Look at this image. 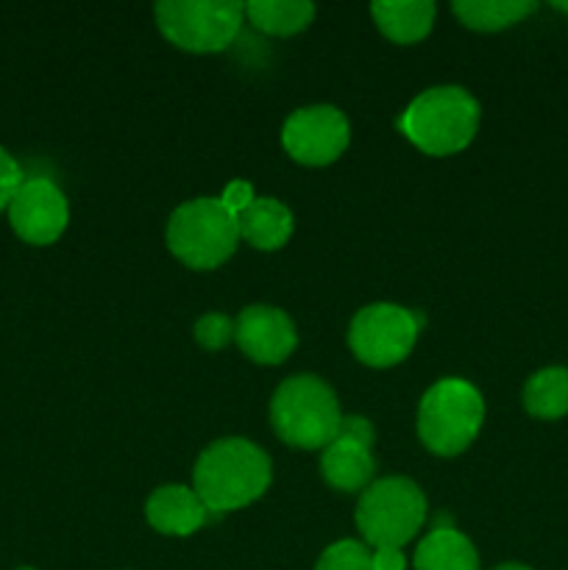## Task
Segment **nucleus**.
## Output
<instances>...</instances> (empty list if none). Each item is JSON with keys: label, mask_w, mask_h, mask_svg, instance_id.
I'll use <instances>...</instances> for the list:
<instances>
[{"label": "nucleus", "mask_w": 568, "mask_h": 570, "mask_svg": "<svg viewBox=\"0 0 568 570\" xmlns=\"http://www.w3.org/2000/svg\"><path fill=\"white\" fill-rule=\"evenodd\" d=\"M271 484V456L243 438L212 443L198 456L193 490L209 512L243 510L259 499Z\"/></svg>", "instance_id": "1"}, {"label": "nucleus", "mask_w": 568, "mask_h": 570, "mask_svg": "<svg viewBox=\"0 0 568 570\" xmlns=\"http://www.w3.org/2000/svg\"><path fill=\"white\" fill-rule=\"evenodd\" d=\"M401 134L429 156L466 148L479 128V104L462 87H432L418 95L399 120Z\"/></svg>", "instance_id": "2"}, {"label": "nucleus", "mask_w": 568, "mask_h": 570, "mask_svg": "<svg viewBox=\"0 0 568 570\" xmlns=\"http://www.w3.org/2000/svg\"><path fill=\"white\" fill-rule=\"evenodd\" d=\"M337 438L354 440V443H362V445H368V449H371V445H373V426L365 421V417L349 415V417H343V421H340Z\"/></svg>", "instance_id": "23"}, {"label": "nucleus", "mask_w": 568, "mask_h": 570, "mask_svg": "<svg viewBox=\"0 0 568 570\" xmlns=\"http://www.w3.org/2000/svg\"><path fill=\"white\" fill-rule=\"evenodd\" d=\"M454 14L477 31H499L532 14V0H457Z\"/></svg>", "instance_id": "19"}, {"label": "nucleus", "mask_w": 568, "mask_h": 570, "mask_svg": "<svg viewBox=\"0 0 568 570\" xmlns=\"http://www.w3.org/2000/svg\"><path fill=\"white\" fill-rule=\"evenodd\" d=\"M351 128L337 106H304L284 120L282 145L301 165H329L349 148Z\"/></svg>", "instance_id": "9"}, {"label": "nucleus", "mask_w": 568, "mask_h": 570, "mask_svg": "<svg viewBox=\"0 0 568 570\" xmlns=\"http://www.w3.org/2000/svg\"><path fill=\"white\" fill-rule=\"evenodd\" d=\"M237 243V217L221 204V198L187 200L167 220V248L195 271L223 265Z\"/></svg>", "instance_id": "5"}, {"label": "nucleus", "mask_w": 568, "mask_h": 570, "mask_svg": "<svg viewBox=\"0 0 568 570\" xmlns=\"http://www.w3.org/2000/svg\"><path fill=\"white\" fill-rule=\"evenodd\" d=\"M421 321L395 304H371L354 315L349 345L356 360L371 367H390L407 360L418 340Z\"/></svg>", "instance_id": "8"}, {"label": "nucleus", "mask_w": 568, "mask_h": 570, "mask_svg": "<svg viewBox=\"0 0 568 570\" xmlns=\"http://www.w3.org/2000/svg\"><path fill=\"white\" fill-rule=\"evenodd\" d=\"M9 220L17 237L31 245H50L70 220L67 198L50 178H26L9 204Z\"/></svg>", "instance_id": "10"}, {"label": "nucleus", "mask_w": 568, "mask_h": 570, "mask_svg": "<svg viewBox=\"0 0 568 570\" xmlns=\"http://www.w3.org/2000/svg\"><path fill=\"white\" fill-rule=\"evenodd\" d=\"M145 518H148V523L156 532L173 534V538H187V534H195L209 521V510H206V504L198 499L193 488L165 484V488H159L148 499Z\"/></svg>", "instance_id": "12"}, {"label": "nucleus", "mask_w": 568, "mask_h": 570, "mask_svg": "<svg viewBox=\"0 0 568 570\" xmlns=\"http://www.w3.org/2000/svg\"><path fill=\"white\" fill-rule=\"evenodd\" d=\"M195 340L209 351L223 348L228 340H234V321H228L226 315H217V312H209V315L195 323Z\"/></svg>", "instance_id": "21"}, {"label": "nucleus", "mask_w": 568, "mask_h": 570, "mask_svg": "<svg viewBox=\"0 0 568 570\" xmlns=\"http://www.w3.org/2000/svg\"><path fill=\"white\" fill-rule=\"evenodd\" d=\"M315 570H373V554L360 540H337L323 551Z\"/></svg>", "instance_id": "20"}, {"label": "nucleus", "mask_w": 568, "mask_h": 570, "mask_svg": "<svg viewBox=\"0 0 568 570\" xmlns=\"http://www.w3.org/2000/svg\"><path fill=\"white\" fill-rule=\"evenodd\" d=\"M484 421V401L462 379H440L418 406V434L432 454H462L477 440Z\"/></svg>", "instance_id": "4"}, {"label": "nucleus", "mask_w": 568, "mask_h": 570, "mask_svg": "<svg viewBox=\"0 0 568 570\" xmlns=\"http://www.w3.org/2000/svg\"><path fill=\"white\" fill-rule=\"evenodd\" d=\"M234 340L239 343L245 356L262 365H276L284 362L295 351L298 334L293 321L276 306L254 304L245 306L234 321Z\"/></svg>", "instance_id": "11"}, {"label": "nucleus", "mask_w": 568, "mask_h": 570, "mask_svg": "<svg viewBox=\"0 0 568 570\" xmlns=\"http://www.w3.org/2000/svg\"><path fill=\"white\" fill-rule=\"evenodd\" d=\"M22 181H26L22 178V167L17 165V159L9 150L0 148V212L9 209L11 198H14Z\"/></svg>", "instance_id": "22"}, {"label": "nucleus", "mask_w": 568, "mask_h": 570, "mask_svg": "<svg viewBox=\"0 0 568 570\" xmlns=\"http://www.w3.org/2000/svg\"><path fill=\"white\" fill-rule=\"evenodd\" d=\"M373 471H376V462H373V454L368 445L345 438H334L323 449L321 473L334 490H343V493L365 490L371 484Z\"/></svg>", "instance_id": "13"}, {"label": "nucleus", "mask_w": 568, "mask_h": 570, "mask_svg": "<svg viewBox=\"0 0 568 570\" xmlns=\"http://www.w3.org/2000/svg\"><path fill=\"white\" fill-rule=\"evenodd\" d=\"M251 200H254V189H251V184H245V181H232L221 195V204L226 206L234 217H237L239 212L251 204Z\"/></svg>", "instance_id": "24"}, {"label": "nucleus", "mask_w": 568, "mask_h": 570, "mask_svg": "<svg viewBox=\"0 0 568 570\" xmlns=\"http://www.w3.org/2000/svg\"><path fill=\"white\" fill-rule=\"evenodd\" d=\"M340 421L343 415L334 390L310 373L284 379L273 393L271 423L293 449H326L337 438Z\"/></svg>", "instance_id": "3"}, {"label": "nucleus", "mask_w": 568, "mask_h": 570, "mask_svg": "<svg viewBox=\"0 0 568 570\" xmlns=\"http://www.w3.org/2000/svg\"><path fill=\"white\" fill-rule=\"evenodd\" d=\"M20 570H31V568H20Z\"/></svg>", "instance_id": "28"}, {"label": "nucleus", "mask_w": 568, "mask_h": 570, "mask_svg": "<svg viewBox=\"0 0 568 570\" xmlns=\"http://www.w3.org/2000/svg\"><path fill=\"white\" fill-rule=\"evenodd\" d=\"M245 14L259 31L273 37H290L304 31L315 17V6L306 0H251L245 3Z\"/></svg>", "instance_id": "17"}, {"label": "nucleus", "mask_w": 568, "mask_h": 570, "mask_svg": "<svg viewBox=\"0 0 568 570\" xmlns=\"http://www.w3.org/2000/svg\"><path fill=\"white\" fill-rule=\"evenodd\" d=\"M237 232L259 250H276L293 234V212L276 198H254L237 215Z\"/></svg>", "instance_id": "14"}, {"label": "nucleus", "mask_w": 568, "mask_h": 570, "mask_svg": "<svg viewBox=\"0 0 568 570\" xmlns=\"http://www.w3.org/2000/svg\"><path fill=\"white\" fill-rule=\"evenodd\" d=\"M245 6L237 0H161L156 26L173 45L195 53L226 50L237 39Z\"/></svg>", "instance_id": "7"}, {"label": "nucleus", "mask_w": 568, "mask_h": 570, "mask_svg": "<svg viewBox=\"0 0 568 570\" xmlns=\"http://www.w3.org/2000/svg\"><path fill=\"white\" fill-rule=\"evenodd\" d=\"M415 570H479V557L466 534L438 527L418 543Z\"/></svg>", "instance_id": "16"}, {"label": "nucleus", "mask_w": 568, "mask_h": 570, "mask_svg": "<svg viewBox=\"0 0 568 570\" xmlns=\"http://www.w3.org/2000/svg\"><path fill=\"white\" fill-rule=\"evenodd\" d=\"M523 410L540 421H557L568 412V371L543 367L523 387Z\"/></svg>", "instance_id": "18"}, {"label": "nucleus", "mask_w": 568, "mask_h": 570, "mask_svg": "<svg viewBox=\"0 0 568 570\" xmlns=\"http://www.w3.org/2000/svg\"><path fill=\"white\" fill-rule=\"evenodd\" d=\"M379 31L393 42H418L432 31V0H379L371 6Z\"/></svg>", "instance_id": "15"}, {"label": "nucleus", "mask_w": 568, "mask_h": 570, "mask_svg": "<svg viewBox=\"0 0 568 570\" xmlns=\"http://www.w3.org/2000/svg\"><path fill=\"white\" fill-rule=\"evenodd\" d=\"M555 9H560V11H568V3H555Z\"/></svg>", "instance_id": "27"}, {"label": "nucleus", "mask_w": 568, "mask_h": 570, "mask_svg": "<svg viewBox=\"0 0 568 570\" xmlns=\"http://www.w3.org/2000/svg\"><path fill=\"white\" fill-rule=\"evenodd\" d=\"M354 521L373 549H401L427 521V499L412 479H379L362 490Z\"/></svg>", "instance_id": "6"}, {"label": "nucleus", "mask_w": 568, "mask_h": 570, "mask_svg": "<svg viewBox=\"0 0 568 570\" xmlns=\"http://www.w3.org/2000/svg\"><path fill=\"white\" fill-rule=\"evenodd\" d=\"M404 554L401 549H373V570H404Z\"/></svg>", "instance_id": "25"}, {"label": "nucleus", "mask_w": 568, "mask_h": 570, "mask_svg": "<svg viewBox=\"0 0 568 570\" xmlns=\"http://www.w3.org/2000/svg\"><path fill=\"white\" fill-rule=\"evenodd\" d=\"M496 570H529L527 566H516V562H510V566H499Z\"/></svg>", "instance_id": "26"}]
</instances>
